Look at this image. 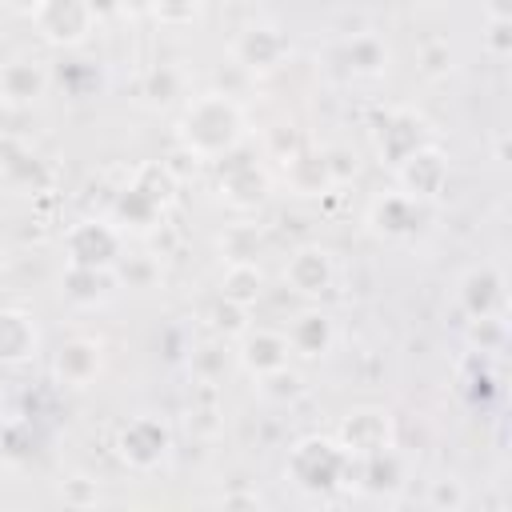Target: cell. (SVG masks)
Returning a JSON list of instances; mask_svg holds the SVG:
<instances>
[{
    "label": "cell",
    "mask_w": 512,
    "mask_h": 512,
    "mask_svg": "<svg viewBox=\"0 0 512 512\" xmlns=\"http://www.w3.org/2000/svg\"><path fill=\"white\" fill-rule=\"evenodd\" d=\"M416 212H420V200H412V196H404V192H392V196H380V200L372 204L368 224H372L380 236L396 240V236H408V232L416 228Z\"/></svg>",
    "instance_id": "16"
},
{
    "label": "cell",
    "mask_w": 512,
    "mask_h": 512,
    "mask_svg": "<svg viewBox=\"0 0 512 512\" xmlns=\"http://www.w3.org/2000/svg\"><path fill=\"white\" fill-rule=\"evenodd\" d=\"M480 4H488V0H480Z\"/></svg>",
    "instance_id": "28"
},
{
    "label": "cell",
    "mask_w": 512,
    "mask_h": 512,
    "mask_svg": "<svg viewBox=\"0 0 512 512\" xmlns=\"http://www.w3.org/2000/svg\"><path fill=\"white\" fill-rule=\"evenodd\" d=\"M56 376L68 388H88L100 376V344L96 340H68L56 352Z\"/></svg>",
    "instance_id": "13"
},
{
    "label": "cell",
    "mask_w": 512,
    "mask_h": 512,
    "mask_svg": "<svg viewBox=\"0 0 512 512\" xmlns=\"http://www.w3.org/2000/svg\"><path fill=\"white\" fill-rule=\"evenodd\" d=\"M396 180H400V192L404 196H412V200H436L440 192H444V184H448V160H444V152L440 148H432V144H420V148H412L400 164H396Z\"/></svg>",
    "instance_id": "6"
},
{
    "label": "cell",
    "mask_w": 512,
    "mask_h": 512,
    "mask_svg": "<svg viewBox=\"0 0 512 512\" xmlns=\"http://www.w3.org/2000/svg\"><path fill=\"white\" fill-rule=\"evenodd\" d=\"M40 352V328L28 312L20 308H0V360L4 364H24Z\"/></svg>",
    "instance_id": "10"
},
{
    "label": "cell",
    "mask_w": 512,
    "mask_h": 512,
    "mask_svg": "<svg viewBox=\"0 0 512 512\" xmlns=\"http://www.w3.org/2000/svg\"><path fill=\"white\" fill-rule=\"evenodd\" d=\"M460 304L472 320L480 316H504L508 308V292H504V276L496 264H476L464 272L460 280Z\"/></svg>",
    "instance_id": "7"
},
{
    "label": "cell",
    "mask_w": 512,
    "mask_h": 512,
    "mask_svg": "<svg viewBox=\"0 0 512 512\" xmlns=\"http://www.w3.org/2000/svg\"><path fill=\"white\" fill-rule=\"evenodd\" d=\"M96 20L100 16H96L92 0H40L32 8V24L40 28V36L48 44H60V48L88 40V32L96 28Z\"/></svg>",
    "instance_id": "3"
},
{
    "label": "cell",
    "mask_w": 512,
    "mask_h": 512,
    "mask_svg": "<svg viewBox=\"0 0 512 512\" xmlns=\"http://www.w3.org/2000/svg\"><path fill=\"white\" fill-rule=\"evenodd\" d=\"M288 336H280V332H268V328H256V332H244V340H240V364L260 380V376H268V372H276V368H284L288 364Z\"/></svg>",
    "instance_id": "11"
},
{
    "label": "cell",
    "mask_w": 512,
    "mask_h": 512,
    "mask_svg": "<svg viewBox=\"0 0 512 512\" xmlns=\"http://www.w3.org/2000/svg\"><path fill=\"white\" fill-rule=\"evenodd\" d=\"M284 176H288V184L300 196H320V192H328L336 184V176L328 168V156H320V152H292V156H284Z\"/></svg>",
    "instance_id": "15"
},
{
    "label": "cell",
    "mask_w": 512,
    "mask_h": 512,
    "mask_svg": "<svg viewBox=\"0 0 512 512\" xmlns=\"http://www.w3.org/2000/svg\"><path fill=\"white\" fill-rule=\"evenodd\" d=\"M284 280H288V288L300 292V296H324V292L336 284V264H332V256H328L324 248L304 244V248H296L292 260L284 264Z\"/></svg>",
    "instance_id": "9"
},
{
    "label": "cell",
    "mask_w": 512,
    "mask_h": 512,
    "mask_svg": "<svg viewBox=\"0 0 512 512\" xmlns=\"http://www.w3.org/2000/svg\"><path fill=\"white\" fill-rule=\"evenodd\" d=\"M48 92V72L36 60H12L0 68V100L32 104Z\"/></svg>",
    "instance_id": "14"
},
{
    "label": "cell",
    "mask_w": 512,
    "mask_h": 512,
    "mask_svg": "<svg viewBox=\"0 0 512 512\" xmlns=\"http://www.w3.org/2000/svg\"><path fill=\"white\" fill-rule=\"evenodd\" d=\"M284 52H288V40L268 24H252V28H244L236 36V56H240L244 68L268 72V68H276L284 60Z\"/></svg>",
    "instance_id": "12"
},
{
    "label": "cell",
    "mask_w": 512,
    "mask_h": 512,
    "mask_svg": "<svg viewBox=\"0 0 512 512\" xmlns=\"http://www.w3.org/2000/svg\"><path fill=\"white\" fill-rule=\"evenodd\" d=\"M260 248H264V236L256 228H244V224H236L220 236V252H224L228 264H256Z\"/></svg>",
    "instance_id": "21"
},
{
    "label": "cell",
    "mask_w": 512,
    "mask_h": 512,
    "mask_svg": "<svg viewBox=\"0 0 512 512\" xmlns=\"http://www.w3.org/2000/svg\"><path fill=\"white\" fill-rule=\"evenodd\" d=\"M348 452L336 444V440H320V436H308L292 448V460H288V476L304 488V492H324V488H336L348 472Z\"/></svg>",
    "instance_id": "2"
},
{
    "label": "cell",
    "mask_w": 512,
    "mask_h": 512,
    "mask_svg": "<svg viewBox=\"0 0 512 512\" xmlns=\"http://www.w3.org/2000/svg\"><path fill=\"white\" fill-rule=\"evenodd\" d=\"M224 192H228V200H232V204H256V200L264 196V176H260L252 164L232 168V172H228V180H224Z\"/></svg>",
    "instance_id": "22"
},
{
    "label": "cell",
    "mask_w": 512,
    "mask_h": 512,
    "mask_svg": "<svg viewBox=\"0 0 512 512\" xmlns=\"http://www.w3.org/2000/svg\"><path fill=\"white\" fill-rule=\"evenodd\" d=\"M260 288H264V276L256 264H228L224 268V280H220V296L236 308H248L260 300Z\"/></svg>",
    "instance_id": "19"
},
{
    "label": "cell",
    "mask_w": 512,
    "mask_h": 512,
    "mask_svg": "<svg viewBox=\"0 0 512 512\" xmlns=\"http://www.w3.org/2000/svg\"><path fill=\"white\" fill-rule=\"evenodd\" d=\"M116 452H120L132 468H152V464H160L164 452H168V428H164L160 420H152V416H136V420H128V424L120 428Z\"/></svg>",
    "instance_id": "8"
},
{
    "label": "cell",
    "mask_w": 512,
    "mask_h": 512,
    "mask_svg": "<svg viewBox=\"0 0 512 512\" xmlns=\"http://www.w3.org/2000/svg\"><path fill=\"white\" fill-rule=\"evenodd\" d=\"M336 444L348 456H360V460H376V456L392 452V420H388V412H380V408L348 412L340 432H336Z\"/></svg>",
    "instance_id": "5"
},
{
    "label": "cell",
    "mask_w": 512,
    "mask_h": 512,
    "mask_svg": "<svg viewBox=\"0 0 512 512\" xmlns=\"http://www.w3.org/2000/svg\"><path fill=\"white\" fill-rule=\"evenodd\" d=\"M4 8H12V12H24V16H32V8L40 4V0H0Z\"/></svg>",
    "instance_id": "26"
},
{
    "label": "cell",
    "mask_w": 512,
    "mask_h": 512,
    "mask_svg": "<svg viewBox=\"0 0 512 512\" xmlns=\"http://www.w3.org/2000/svg\"><path fill=\"white\" fill-rule=\"evenodd\" d=\"M344 52H348V68H352L356 76H380V72L388 68V44H384L380 36H372V32L352 36V40L344 44Z\"/></svg>",
    "instance_id": "20"
},
{
    "label": "cell",
    "mask_w": 512,
    "mask_h": 512,
    "mask_svg": "<svg viewBox=\"0 0 512 512\" xmlns=\"http://www.w3.org/2000/svg\"><path fill=\"white\" fill-rule=\"evenodd\" d=\"M432 504H448V508H460L464 504V492L456 488V480H440L436 492H432Z\"/></svg>",
    "instance_id": "25"
},
{
    "label": "cell",
    "mask_w": 512,
    "mask_h": 512,
    "mask_svg": "<svg viewBox=\"0 0 512 512\" xmlns=\"http://www.w3.org/2000/svg\"><path fill=\"white\" fill-rule=\"evenodd\" d=\"M148 12L160 24H192L200 16V0H152Z\"/></svg>",
    "instance_id": "23"
},
{
    "label": "cell",
    "mask_w": 512,
    "mask_h": 512,
    "mask_svg": "<svg viewBox=\"0 0 512 512\" xmlns=\"http://www.w3.org/2000/svg\"><path fill=\"white\" fill-rule=\"evenodd\" d=\"M72 268H112L120 260V228L112 220H80L64 236Z\"/></svg>",
    "instance_id": "4"
},
{
    "label": "cell",
    "mask_w": 512,
    "mask_h": 512,
    "mask_svg": "<svg viewBox=\"0 0 512 512\" xmlns=\"http://www.w3.org/2000/svg\"><path fill=\"white\" fill-rule=\"evenodd\" d=\"M284 336H288V348L300 352V356H324V352L332 348V340H336L332 320H328L324 312H304V316H296Z\"/></svg>",
    "instance_id": "18"
},
{
    "label": "cell",
    "mask_w": 512,
    "mask_h": 512,
    "mask_svg": "<svg viewBox=\"0 0 512 512\" xmlns=\"http://www.w3.org/2000/svg\"><path fill=\"white\" fill-rule=\"evenodd\" d=\"M424 144V124L416 112H392L388 124L380 128V152L388 156V164L396 168L412 148Z\"/></svg>",
    "instance_id": "17"
},
{
    "label": "cell",
    "mask_w": 512,
    "mask_h": 512,
    "mask_svg": "<svg viewBox=\"0 0 512 512\" xmlns=\"http://www.w3.org/2000/svg\"><path fill=\"white\" fill-rule=\"evenodd\" d=\"M488 48H492L496 56H504V52H508V20H504V16H492V28H488Z\"/></svg>",
    "instance_id": "24"
},
{
    "label": "cell",
    "mask_w": 512,
    "mask_h": 512,
    "mask_svg": "<svg viewBox=\"0 0 512 512\" xmlns=\"http://www.w3.org/2000/svg\"><path fill=\"white\" fill-rule=\"evenodd\" d=\"M180 140L196 160L228 156L244 140V112L236 108L232 96L204 92V96L188 100V108L180 116Z\"/></svg>",
    "instance_id": "1"
},
{
    "label": "cell",
    "mask_w": 512,
    "mask_h": 512,
    "mask_svg": "<svg viewBox=\"0 0 512 512\" xmlns=\"http://www.w3.org/2000/svg\"><path fill=\"white\" fill-rule=\"evenodd\" d=\"M120 8H128V12H148L152 8V0H116Z\"/></svg>",
    "instance_id": "27"
}]
</instances>
